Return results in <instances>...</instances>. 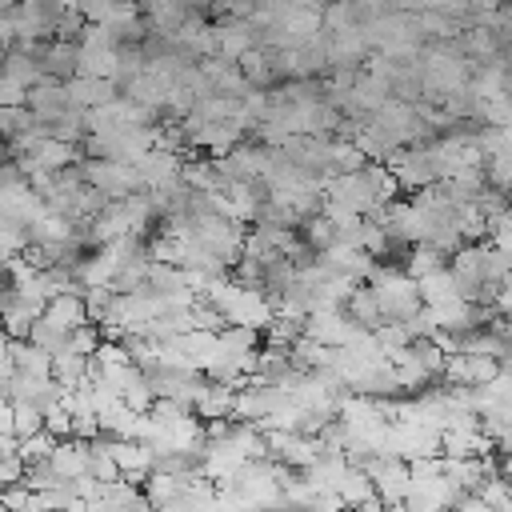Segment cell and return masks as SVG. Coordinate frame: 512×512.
Here are the masks:
<instances>
[{"mask_svg": "<svg viewBox=\"0 0 512 512\" xmlns=\"http://www.w3.org/2000/svg\"><path fill=\"white\" fill-rule=\"evenodd\" d=\"M24 100H28V88H24V84H16V80H8V76H0V104L20 108Z\"/></svg>", "mask_w": 512, "mask_h": 512, "instance_id": "33", "label": "cell"}, {"mask_svg": "<svg viewBox=\"0 0 512 512\" xmlns=\"http://www.w3.org/2000/svg\"><path fill=\"white\" fill-rule=\"evenodd\" d=\"M180 4H184L188 12H204V8H208V0H180Z\"/></svg>", "mask_w": 512, "mask_h": 512, "instance_id": "38", "label": "cell"}, {"mask_svg": "<svg viewBox=\"0 0 512 512\" xmlns=\"http://www.w3.org/2000/svg\"><path fill=\"white\" fill-rule=\"evenodd\" d=\"M220 316H224V324H240V328H252V332H264L268 324H272V316H276V308H272V300H268V292L264 288H236V296L220 308Z\"/></svg>", "mask_w": 512, "mask_h": 512, "instance_id": "4", "label": "cell"}, {"mask_svg": "<svg viewBox=\"0 0 512 512\" xmlns=\"http://www.w3.org/2000/svg\"><path fill=\"white\" fill-rule=\"evenodd\" d=\"M76 44L80 48H116V36H112L108 24H84V32H80Z\"/></svg>", "mask_w": 512, "mask_h": 512, "instance_id": "32", "label": "cell"}, {"mask_svg": "<svg viewBox=\"0 0 512 512\" xmlns=\"http://www.w3.org/2000/svg\"><path fill=\"white\" fill-rule=\"evenodd\" d=\"M368 40L360 32V24L344 28V32H328V68H356L368 60Z\"/></svg>", "mask_w": 512, "mask_h": 512, "instance_id": "8", "label": "cell"}, {"mask_svg": "<svg viewBox=\"0 0 512 512\" xmlns=\"http://www.w3.org/2000/svg\"><path fill=\"white\" fill-rule=\"evenodd\" d=\"M24 108H28V112H32L40 124H52V120H56L64 108H72V104H68V96H64V84L44 76L40 84H32V88H28Z\"/></svg>", "mask_w": 512, "mask_h": 512, "instance_id": "12", "label": "cell"}, {"mask_svg": "<svg viewBox=\"0 0 512 512\" xmlns=\"http://www.w3.org/2000/svg\"><path fill=\"white\" fill-rule=\"evenodd\" d=\"M64 96H68V104L72 108H96V104H108L112 96H120V88L112 84V80H104V76H68L64 80Z\"/></svg>", "mask_w": 512, "mask_h": 512, "instance_id": "10", "label": "cell"}, {"mask_svg": "<svg viewBox=\"0 0 512 512\" xmlns=\"http://www.w3.org/2000/svg\"><path fill=\"white\" fill-rule=\"evenodd\" d=\"M80 32H84V16L80 12H60L56 16V24H52V40H80Z\"/></svg>", "mask_w": 512, "mask_h": 512, "instance_id": "31", "label": "cell"}, {"mask_svg": "<svg viewBox=\"0 0 512 512\" xmlns=\"http://www.w3.org/2000/svg\"><path fill=\"white\" fill-rule=\"evenodd\" d=\"M20 476H24V460L20 456H0V488L20 484Z\"/></svg>", "mask_w": 512, "mask_h": 512, "instance_id": "34", "label": "cell"}, {"mask_svg": "<svg viewBox=\"0 0 512 512\" xmlns=\"http://www.w3.org/2000/svg\"><path fill=\"white\" fill-rule=\"evenodd\" d=\"M28 248V228L16 224V220H4L0 216V260H12Z\"/></svg>", "mask_w": 512, "mask_h": 512, "instance_id": "26", "label": "cell"}, {"mask_svg": "<svg viewBox=\"0 0 512 512\" xmlns=\"http://www.w3.org/2000/svg\"><path fill=\"white\" fill-rule=\"evenodd\" d=\"M48 464L56 468L60 480H76L88 472V440H76V436H64L52 444L48 452Z\"/></svg>", "mask_w": 512, "mask_h": 512, "instance_id": "13", "label": "cell"}, {"mask_svg": "<svg viewBox=\"0 0 512 512\" xmlns=\"http://www.w3.org/2000/svg\"><path fill=\"white\" fill-rule=\"evenodd\" d=\"M36 64H40V72L48 80H60L64 84L68 76H76V44L72 40H44Z\"/></svg>", "mask_w": 512, "mask_h": 512, "instance_id": "14", "label": "cell"}, {"mask_svg": "<svg viewBox=\"0 0 512 512\" xmlns=\"http://www.w3.org/2000/svg\"><path fill=\"white\" fill-rule=\"evenodd\" d=\"M12 44H16V20H12V8H4V12H0V56H4Z\"/></svg>", "mask_w": 512, "mask_h": 512, "instance_id": "36", "label": "cell"}, {"mask_svg": "<svg viewBox=\"0 0 512 512\" xmlns=\"http://www.w3.org/2000/svg\"><path fill=\"white\" fill-rule=\"evenodd\" d=\"M12 4H16V0H0V12H4V8H12Z\"/></svg>", "mask_w": 512, "mask_h": 512, "instance_id": "40", "label": "cell"}, {"mask_svg": "<svg viewBox=\"0 0 512 512\" xmlns=\"http://www.w3.org/2000/svg\"><path fill=\"white\" fill-rule=\"evenodd\" d=\"M52 444H56V440L40 428V432H32V436H20V440H16V456H20L24 464H36V460H48Z\"/></svg>", "mask_w": 512, "mask_h": 512, "instance_id": "27", "label": "cell"}, {"mask_svg": "<svg viewBox=\"0 0 512 512\" xmlns=\"http://www.w3.org/2000/svg\"><path fill=\"white\" fill-rule=\"evenodd\" d=\"M364 328L352 324L344 316V308H312L304 316V336L316 340V344H328V348H344L348 340H356Z\"/></svg>", "mask_w": 512, "mask_h": 512, "instance_id": "5", "label": "cell"}, {"mask_svg": "<svg viewBox=\"0 0 512 512\" xmlns=\"http://www.w3.org/2000/svg\"><path fill=\"white\" fill-rule=\"evenodd\" d=\"M136 4H140V16L148 20V32H156V36H172L188 16V8L180 0H136Z\"/></svg>", "mask_w": 512, "mask_h": 512, "instance_id": "15", "label": "cell"}, {"mask_svg": "<svg viewBox=\"0 0 512 512\" xmlns=\"http://www.w3.org/2000/svg\"><path fill=\"white\" fill-rule=\"evenodd\" d=\"M408 256H404V272L412 276V280H420V276H428L432 268H444V252H436V248H428V244H408L404 248Z\"/></svg>", "mask_w": 512, "mask_h": 512, "instance_id": "22", "label": "cell"}, {"mask_svg": "<svg viewBox=\"0 0 512 512\" xmlns=\"http://www.w3.org/2000/svg\"><path fill=\"white\" fill-rule=\"evenodd\" d=\"M300 224H304V244H308L312 252H320V248H328V244L336 240V224H332L324 212H312V216H304Z\"/></svg>", "mask_w": 512, "mask_h": 512, "instance_id": "24", "label": "cell"}, {"mask_svg": "<svg viewBox=\"0 0 512 512\" xmlns=\"http://www.w3.org/2000/svg\"><path fill=\"white\" fill-rule=\"evenodd\" d=\"M248 48H256V28L248 24V20H216L212 24V56H220V60H240V52H248Z\"/></svg>", "mask_w": 512, "mask_h": 512, "instance_id": "6", "label": "cell"}, {"mask_svg": "<svg viewBox=\"0 0 512 512\" xmlns=\"http://www.w3.org/2000/svg\"><path fill=\"white\" fill-rule=\"evenodd\" d=\"M8 404H12V436L16 440L44 428V416H40V408L32 400H8Z\"/></svg>", "mask_w": 512, "mask_h": 512, "instance_id": "25", "label": "cell"}, {"mask_svg": "<svg viewBox=\"0 0 512 512\" xmlns=\"http://www.w3.org/2000/svg\"><path fill=\"white\" fill-rule=\"evenodd\" d=\"M76 168L84 176V184H92L96 192H104L108 200H124L132 192H144L136 164H120V160H92V156H76Z\"/></svg>", "mask_w": 512, "mask_h": 512, "instance_id": "2", "label": "cell"}, {"mask_svg": "<svg viewBox=\"0 0 512 512\" xmlns=\"http://www.w3.org/2000/svg\"><path fill=\"white\" fill-rule=\"evenodd\" d=\"M292 4H304V8H324V4H332V0H292Z\"/></svg>", "mask_w": 512, "mask_h": 512, "instance_id": "39", "label": "cell"}, {"mask_svg": "<svg viewBox=\"0 0 512 512\" xmlns=\"http://www.w3.org/2000/svg\"><path fill=\"white\" fill-rule=\"evenodd\" d=\"M88 360L92 356H80V352H56L52 356V380L60 384V388H76L84 376H88Z\"/></svg>", "mask_w": 512, "mask_h": 512, "instance_id": "19", "label": "cell"}, {"mask_svg": "<svg viewBox=\"0 0 512 512\" xmlns=\"http://www.w3.org/2000/svg\"><path fill=\"white\" fill-rule=\"evenodd\" d=\"M40 416H44V432H48L52 440H64V436H72V412H68L64 404H52V408H44Z\"/></svg>", "mask_w": 512, "mask_h": 512, "instance_id": "29", "label": "cell"}, {"mask_svg": "<svg viewBox=\"0 0 512 512\" xmlns=\"http://www.w3.org/2000/svg\"><path fill=\"white\" fill-rule=\"evenodd\" d=\"M12 20H16V36H24V40H52L56 8H52V0H16L12 4Z\"/></svg>", "mask_w": 512, "mask_h": 512, "instance_id": "7", "label": "cell"}, {"mask_svg": "<svg viewBox=\"0 0 512 512\" xmlns=\"http://www.w3.org/2000/svg\"><path fill=\"white\" fill-rule=\"evenodd\" d=\"M76 12L84 16V24H112V16H116V0H80Z\"/></svg>", "mask_w": 512, "mask_h": 512, "instance_id": "30", "label": "cell"}, {"mask_svg": "<svg viewBox=\"0 0 512 512\" xmlns=\"http://www.w3.org/2000/svg\"><path fill=\"white\" fill-rule=\"evenodd\" d=\"M72 436L76 440H96L100 436V420L96 416H72Z\"/></svg>", "mask_w": 512, "mask_h": 512, "instance_id": "35", "label": "cell"}, {"mask_svg": "<svg viewBox=\"0 0 512 512\" xmlns=\"http://www.w3.org/2000/svg\"><path fill=\"white\" fill-rule=\"evenodd\" d=\"M368 288L380 304V316L384 320H408L416 308H420V292H416V280L404 272V268H392V264H372L368 268Z\"/></svg>", "mask_w": 512, "mask_h": 512, "instance_id": "1", "label": "cell"}, {"mask_svg": "<svg viewBox=\"0 0 512 512\" xmlns=\"http://www.w3.org/2000/svg\"><path fill=\"white\" fill-rule=\"evenodd\" d=\"M40 320H48V324L60 328V332H72V328L88 324L84 296H80V292H56V296H48L44 308H40Z\"/></svg>", "mask_w": 512, "mask_h": 512, "instance_id": "9", "label": "cell"}, {"mask_svg": "<svg viewBox=\"0 0 512 512\" xmlns=\"http://www.w3.org/2000/svg\"><path fill=\"white\" fill-rule=\"evenodd\" d=\"M12 372V340L4 336V328H0V380Z\"/></svg>", "mask_w": 512, "mask_h": 512, "instance_id": "37", "label": "cell"}, {"mask_svg": "<svg viewBox=\"0 0 512 512\" xmlns=\"http://www.w3.org/2000/svg\"><path fill=\"white\" fill-rule=\"evenodd\" d=\"M0 76L16 80V84H24V88H32V84H40V80H44L40 64H36L28 52H20V48H8V52L0 56Z\"/></svg>", "mask_w": 512, "mask_h": 512, "instance_id": "18", "label": "cell"}, {"mask_svg": "<svg viewBox=\"0 0 512 512\" xmlns=\"http://www.w3.org/2000/svg\"><path fill=\"white\" fill-rule=\"evenodd\" d=\"M236 68H240V76L252 84V88H264V84H272L276 76H272V68H268V52L256 44V48H248V52H240V60H236Z\"/></svg>", "mask_w": 512, "mask_h": 512, "instance_id": "21", "label": "cell"}, {"mask_svg": "<svg viewBox=\"0 0 512 512\" xmlns=\"http://www.w3.org/2000/svg\"><path fill=\"white\" fill-rule=\"evenodd\" d=\"M28 156H32L44 172H56V168H68L80 152H76V144H64V140H56V136H40V140L28 148Z\"/></svg>", "mask_w": 512, "mask_h": 512, "instance_id": "16", "label": "cell"}, {"mask_svg": "<svg viewBox=\"0 0 512 512\" xmlns=\"http://www.w3.org/2000/svg\"><path fill=\"white\" fill-rule=\"evenodd\" d=\"M180 152H168V148H148L140 160H136V172H140V184L144 188H160V184H172L180 180Z\"/></svg>", "mask_w": 512, "mask_h": 512, "instance_id": "11", "label": "cell"}, {"mask_svg": "<svg viewBox=\"0 0 512 512\" xmlns=\"http://www.w3.org/2000/svg\"><path fill=\"white\" fill-rule=\"evenodd\" d=\"M12 368L32 376V380H48L52 376V356L28 340H12Z\"/></svg>", "mask_w": 512, "mask_h": 512, "instance_id": "17", "label": "cell"}, {"mask_svg": "<svg viewBox=\"0 0 512 512\" xmlns=\"http://www.w3.org/2000/svg\"><path fill=\"white\" fill-rule=\"evenodd\" d=\"M416 292H420V304H440V300H448V296H460L448 268H432L428 276H420V280H416Z\"/></svg>", "mask_w": 512, "mask_h": 512, "instance_id": "20", "label": "cell"}, {"mask_svg": "<svg viewBox=\"0 0 512 512\" xmlns=\"http://www.w3.org/2000/svg\"><path fill=\"white\" fill-rule=\"evenodd\" d=\"M360 172H364V180H368V188H372L376 204H388V200H396L400 184H396V176H392V172H388L384 164H364Z\"/></svg>", "mask_w": 512, "mask_h": 512, "instance_id": "23", "label": "cell"}, {"mask_svg": "<svg viewBox=\"0 0 512 512\" xmlns=\"http://www.w3.org/2000/svg\"><path fill=\"white\" fill-rule=\"evenodd\" d=\"M380 164H384V168L396 176V184H400V188H408V192H416V188H424V184H436V180H440V172H436V160H432L428 144H404V148H392Z\"/></svg>", "mask_w": 512, "mask_h": 512, "instance_id": "3", "label": "cell"}, {"mask_svg": "<svg viewBox=\"0 0 512 512\" xmlns=\"http://www.w3.org/2000/svg\"><path fill=\"white\" fill-rule=\"evenodd\" d=\"M476 496L492 508V512H512V500H508V480L504 476H488L480 488H476Z\"/></svg>", "mask_w": 512, "mask_h": 512, "instance_id": "28", "label": "cell"}]
</instances>
